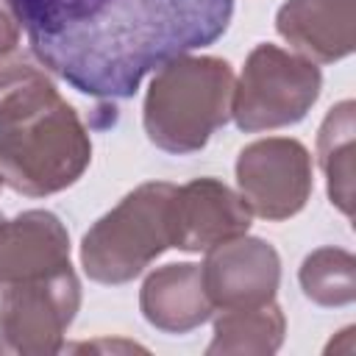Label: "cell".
Wrapping results in <instances>:
<instances>
[{
    "label": "cell",
    "instance_id": "cell-1",
    "mask_svg": "<svg viewBox=\"0 0 356 356\" xmlns=\"http://www.w3.org/2000/svg\"><path fill=\"white\" fill-rule=\"evenodd\" d=\"M42 67L72 89L120 100L145 75L214 44L234 0H8Z\"/></svg>",
    "mask_w": 356,
    "mask_h": 356
}]
</instances>
